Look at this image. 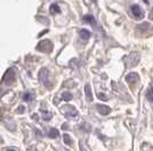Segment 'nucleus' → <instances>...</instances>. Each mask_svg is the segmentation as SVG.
Masks as SVG:
<instances>
[{
	"label": "nucleus",
	"mask_w": 153,
	"mask_h": 151,
	"mask_svg": "<svg viewBox=\"0 0 153 151\" xmlns=\"http://www.w3.org/2000/svg\"><path fill=\"white\" fill-rule=\"evenodd\" d=\"M97 110H98V113L103 115V116H105V115H108V114L111 113V108L108 107V106H104V105H97Z\"/></svg>",
	"instance_id": "nucleus-6"
},
{
	"label": "nucleus",
	"mask_w": 153,
	"mask_h": 151,
	"mask_svg": "<svg viewBox=\"0 0 153 151\" xmlns=\"http://www.w3.org/2000/svg\"><path fill=\"white\" fill-rule=\"evenodd\" d=\"M64 100H71L72 99V95H71L70 92H64L63 95H62Z\"/></svg>",
	"instance_id": "nucleus-17"
},
{
	"label": "nucleus",
	"mask_w": 153,
	"mask_h": 151,
	"mask_svg": "<svg viewBox=\"0 0 153 151\" xmlns=\"http://www.w3.org/2000/svg\"><path fill=\"white\" fill-rule=\"evenodd\" d=\"M14 81V70L13 69H8L6 74L4 76V82L6 84H12Z\"/></svg>",
	"instance_id": "nucleus-3"
},
{
	"label": "nucleus",
	"mask_w": 153,
	"mask_h": 151,
	"mask_svg": "<svg viewBox=\"0 0 153 151\" xmlns=\"http://www.w3.org/2000/svg\"><path fill=\"white\" fill-rule=\"evenodd\" d=\"M143 1H144L145 4H149V1H150V0H143Z\"/></svg>",
	"instance_id": "nucleus-21"
},
{
	"label": "nucleus",
	"mask_w": 153,
	"mask_h": 151,
	"mask_svg": "<svg viewBox=\"0 0 153 151\" xmlns=\"http://www.w3.org/2000/svg\"><path fill=\"white\" fill-rule=\"evenodd\" d=\"M98 98H100L101 100H106V99H108V98L103 95V93H100V95H98Z\"/></svg>",
	"instance_id": "nucleus-18"
},
{
	"label": "nucleus",
	"mask_w": 153,
	"mask_h": 151,
	"mask_svg": "<svg viewBox=\"0 0 153 151\" xmlns=\"http://www.w3.org/2000/svg\"><path fill=\"white\" fill-rule=\"evenodd\" d=\"M57 135H58V131L56 130V128H51V131H49V133H48V136L51 139L56 138Z\"/></svg>",
	"instance_id": "nucleus-14"
},
{
	"label": "nucleus",
	"mask_w": 153,
	"mask_h": 151,
	"mask_svg": "<svg viewBox=\"0 0 153 151\" xmlns=\"http://www.w3.org/2000/svg\"><path fill=\"white\" fill-rule=\"evenodd\" d=\"M130 66L131 67H134V66H136L137 64H138V62H140V54L138 52H131V55H130Z\"/></svg>",
	"instance_id": "nucleus-5"
},
{
	"label": "nucleus",
	"mask_w": 153,
	"mask_h": 151,
	"mask_svg": "<svg viewBox=\"0 0 153 151\" xmlns=\"http://www.w3.org/2000/svg\"><path fill=\"white\" fill-rule=\"evenodd\" d=\"M149 18L152 19V21H153V7H152V9L150 10V14H149Z\"/></svg>",
	"instance_id": "nucleus-19"
},
{
	"label": "nucleus",
	"mask_w": 153,
	"mask_h": 151,
	"mask_svg": "<svg viewBox=\"0 0 153 151\" xmlns=\"http://www.w3.org/2000/svg\"><path fill=\"white\" fill-rule=\"evenodd\" d=\"M146 98H147V100L150 101V102H152V101H153V88H152V86H151V88H149V90H147Z\"/></svg>",
	"instance_id": "nucleus-13"
},
{
	"label": "nucleus",
	"mask_w": 153,
	"mask_h": 151,
	"mask_svg": "<svg viewBox=\"0 0 153 151\" xmlns=\"http://www.w3.org/2000/svg\"><path fill=\"white\" fill-rule=\"evenodd\" d=\"M82 21L86 22V23H89V24H94V23H95V18H94L91 15H86V16H83Z\"/></svg>",
	"instance_id": "nucleus-11"
},
{
	"label": "nucleus",
	"mask_w": 153,
	"mask_h": 151,
	"mask_svg": "<svg viewBox=\"0 0 153 151\" xmlns=\"http://www.w3.org/2000/svg\"><path fill=\"white\" fill-rule=\"evenodd\" d=\"M49 10H51V14L59 13V12H61V9H59V7H58L57 5H56V4H54V5H51V9H49Z\"/></svg>",
	"instance_id": "nucleus-15"
},
{
	"label": "nucleus",
	"mask_w": 153,
	"mask_h": 151,
	"mask_svg": "<svg viewBox=\"0 0 153 151\" xmlns=\"http://www.w3.org/2000/svg\"><path fill=\"white\" fill-rule=\"evenodd\" d=\"M37 49L40 51H44V52H51L53 49V44L49 40H44L37 45Z\"/></svg>",
	"instance_id": "nucleus-1"
},
{
	"label": "nucleus",
	"mask_w": 153,
	"mask_h": 151,
	"mask_svg": "<svg viewBox=\"0 0 153 151\" xmlns=\"http://www.w3.org/2000/svg\"><path fill=\"white\" fill-rule=\"evenodd\" d=\"M130 9H131V13L136 18H143L144 17V12L140 9V7L138 5H133L130 7Z\"/></svg>",
	"instance_id": "nucleus-2"
},
{
	"label": "nucleus",
	"mask_w": 153,
	"mask_h": 151,
	"mask_svg": "<svg viewBox=\"0 0 153 151\" xmlns=\"http://www.w3.org/2000/svg\"><path fill=\"white\" fill-rule=\"evenodd\" d=\"M138 78H140V76H138L137 73H130V74H128L126 76V81L129 84H135V83L138 81Z\"/></svg>",
	"instance_id": "nucleus-4"
},
{
	"label": "nucleus",
	"mask_w": 153,
	"mask_h": 151,
	"mask_svg": "<svg viewBox=\"0 0 153 151\" xmlns=\"http://www.w3.org/2000/svg\"><path fill=\"white\" fill-rule=\"evenodd\" d=\"M85 93H86V97H87L88 101H91V100H93L91 89H90V85H89V84H86V86H85Z\"/></svg>",
	"instance_id": "nucleus-8"
},
{
	"label": "nucleus",
	"mask_w": 153,
	"mask_h": 151,
	"mask_svg": "<svg viewBox=\"0 0 153 151\" xmlns=\"http://www.w3.org/2000/svg\"><path fill=\"white\" fill-rule=\"evenodd\" d=\"M68 109H69V110L66 111V116L69 115V116H71V117H76V115H78L76 110L73 107H72V106H69V107H68Z\"/></svg>",
	"instance_id": "nucleus-10"
},
{
	"label": "nucleus",
	"mask_w": 153,
	"mask_h": 151,
	"mask_svg": "<svg viewBox=\"0 0 153 151\" xmlns=\"http://www.w3.org/2000/svg\"><path fill=\"white\" fill-rule=\"evenodd\" d=\"M79 35H80V38L82 39V40H88L90 38V32L88 30H81L80 33H79Z\"/></svg>",
	"instance_id": "nucleus-9"
},
{
	"label": "nucleus",
	"mask_w": 153,
	"mask_h": 151,
	"mask_svg": "<svg viewBox=\"0 0 153 151\" xmlns=\"http://www.w3.org/2000/svg\"><path fill=\"white\" fill-rule=\"evenodd\" d=\"M63 138H64V142H65V144H68V145H71V144H72L71 138L69 136V135H68V134H64Z\"/></svg>",
	"instance_id": "nucleus-16"
},
{
	"label": "nucleus",
	"mask_w": 153,
	"mask_h": 151,
	"mask_svg": "<svg viewBox=\"0 0 153 151\" xmlns=\"http://www.w3.org/2000/svg\"><path fill=\"white\" fill-rule=\"evenodd\" d=\"M149 26H150V24H149V23H142L140 25L137 26V30H138V31H140V32H145V31H147Z\"/></svg>",
	"instance_id": "nucleus-12"
},
{
	"label": "nucleus",
	"mask_w": 153,
	"mask_h": 151,
	"mask_svg": "<svg viewBox=\"0 0 153 151\" xmlns=\"http://www.w3.org/2000/svg\"><path fill=\"white\" fill-rule=\"evenodd\" d=\"M24 100H30V95L29 93H26L25 97H24Z\"/></svg>",
	"instance_id": "nucleus-20"
},
{
	"label": "nucleus",
	"mask_w": 153,
	"mask_h": 151,
	"mask_svg": "<svg viewBox=\"0 0 153 151\" xmlns=\"http://www.w3.org/2000/svg\"><path fill=\"white\" fill-rule=\"evenodd\" d=\"M39 78L42 81V82L45 83L46 85H47V78H48V70L46 68H42V70L39 73Z\"/></svg>",
	"instance_id": "nucleus-7"
}]
</instances>
